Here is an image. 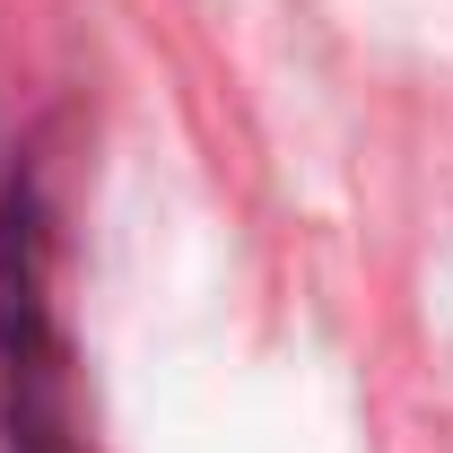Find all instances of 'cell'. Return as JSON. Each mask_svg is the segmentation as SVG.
<instances>
[{"label":"cell","mask_w":453,"mask_h":453,"mask_svg":"<svg viewBox=\"0 0 453 453\" xmlns=\"http://www.w3.org/2000/svg\"><path fill=\"white\" fill-rule=\"evenodd\" d=\"M35 166L0 210V453H88L79 366L53 314V235Z\"/></svg>","instance_id":"cell-1"}]
</instances>
